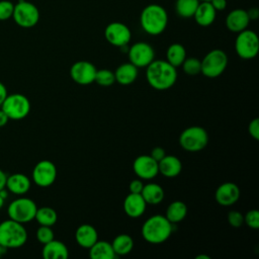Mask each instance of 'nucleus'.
I'll use <instances>...</instances> for the list:
<instances>
[{
  "label": "nucleus",
  "mask_w": 259,
  "mask_h": 259,
  "mask_svg": "<svg viewBox=\"0 0 259 259\" xmlns=\"http://www.w3.org/2000/svg\"><path fill=\"white\" fill-rule=\"evenodd\" d=\"M0 195H1L4 199H6V198L8 197V191H7L5 188H3V189L0 190Z\"/></svg>",
  "instance_id": "obj_46"
},
{
  "label": "nucleus",
  "mask_w": 259,
  "mask_h": 259,
  "mask_svg": "<svg viewBox=\"0 0 259 259\" xmlns=\"http://www.w3.org/2000/svg\"><path fill=\"white\" fill-rule=\"evenodd\" d=\"M36 239L42 245L54 239V232L49 226H40L36 230Z\"/></svg>",
  "instance_id": "obj_34"
},
{
  "label": "nucleus",
  "mask_w": 259,
  "mask_h": 259,
  "mask_svg": "<svg viewBox=\"0 0 259 259\" xmlns=\"http://www.w3.org/2000/svg\"><path fill=\"white\" fill-rule=\"evenodd\" d=\"M12 18L15 23L23 28H30L36 25L39 20V10L31 2L26 0H18L14 4Z\"/></svg>",
  "instance_id": "obj_9"
},
{
  "label": "nucleus",
  "mask_w": 259,
  "mask_h": 259,
  "mask_svg": "<svg viewBox=\"0 0 259 259\" xmlns=\"http://www.w3.org/2000/svg\"><path fill=\"white\" fill-rule=\"evenodd\" d=\"M217 11L209 1H200L193 16L196 23L200 26H209L215 19Z\"/></svg>",
  "instance_id": "obj_19"
},
{
  "label": "nucleus",
  "mask_w": 259,
  "mask_h": 259,
  "mask_svg": "<svg viewBox=\"0 0 259 259\" xmlns=\"http://www.w3.org/2000/svg\"><path fill=\"white\" fill-rule=\"evenodd\" d=\"M228 222L233 228H240L244 224V215L238 210H232L228 213Z\"/></svg>",
  "instance_id": "obj_37"
},
{
  "label": "nucleus",
  "mask_w": 259,
  "mask_h": 259,
  "mask_svg": "<svg viewBox=\"0 0 259 259\" xmlns=\"http://www.w3.org/2000/svg\"><path fill=\"white\" fill-rule=\"evenodd\" d=\"M104 36L106 40L114 47H122L130 42L132 32L127 25L122 22H110L104 29Z\"/></svg>",
  "instance_id": "obj_13"
},
{
  "label": "nucleus",
  "mask_w": 259,
  "mask_h": 259,
  "mask_svg": "<svg viewBox=\"0 0 259 259\" xmlns=\"http://www.w3.org/2000/svg\"><path fill=\"white\" fill-rule=\"evenodd\" d=\"M89 256L92 259H113L116 257L111 243L99 240L89 248Z\"/></svg>",
  "instance_id": "obj_25"
},
{
  "label": "nucleus",
  "mask_w": 259,
  "mask_h": 259,
  "mask_svg": "<svg viewBox=\"0 0 259 259\" xmlns=\"http://www.w3.org/2000/svg\"><path fill=\"white\" fill-rule=\"evenodd\" d=\"M9 120V117L7 116V114L2 110L0 109V127L1 126H4Z\"/></svg>",
  "instance_id": "obj_44"
},
{
  "label": "nucleus",
  "mask_w": 259,
  "mask_h": 259,
  "mask_svg": "<svg viewBox=\"0 0 259 259\" xmlns=\"http://www.w3.org/2000/svg\"><path fill=\"white\" fill-rule=\"evenodd\" d=\"M6 178H7V175L5 174V172L2 169H0V190L5 188Z\"/></svg>",
  "instance_id": "obj_45"
},
{
  "label": "nucleus",
  "mask_w": 259,
  "mask_h": 259,
  "mask_svg": "<svg viewBox=\"0 0 259 259\" xmlns=\"http://www.w3.org/2000/svg\"><path fill=\"white\" fill-rule=\"evenodd\" d=\"M209 2L215 11H223L227 7V0H210Z\"/></svg>",
  "instance_id": "obj_41"
},
{
  "label": "nucleus",
  "mask_w": 259,
  "mask_h": 259,
  "mask_svg": "<svg viewBox=\"0 0 259 259\" xmlns=\"http://www.w3.org/2000/svg\"><path fill=\"white\" fill-rule=\"evenodd\" d=\"M235 50L238 56L244 60H250L259 52V38L255 31L244 29L238 32L235 40Z\"/></svg>",
  "instance_id": "obj_10"
},
{
  "label": "nucleus",
  "mask_w": 259,
  "mask_h": 259,
  "mask_svg": "<svg viewBox=\"0 0 259 259\" xmlns=\"http://www.w3.org/2000/svg\"><path fill=\"white\" fill-rule=\"evenodd\" d=\"M138 77V68L132 63H124L118 66L114 72L115 82L121 85H130Z\"/></svg>",
  "instance_id": "obj_24"
},
{
  "label": "nucleus",
  "mask_w": 259,
  "mask_h": 259,
  "mask_svg": "<svg viewBox=\"0 0 259 259\" xmlns=\"http://www.w3.org/2000/svg\"><path fill=\"white\" fill-rule=\"evenodd\" d=\"M133 169L138 177L145 180H150L159 173L158 162L150 155H141L137 157L134 161Z\"/></svg>",
  "instance_id": "obj_15"
},
{
  "label": "nucleus",
  "mask_w": 259,
  "mask_h": 259,
  "mask_svg": "<svg viewBox=\"0 0 259 259\" xmlns=\"http://www.w3.org/2000/svg\"><path fill=\"white\" fill-rule=\"evenodd\" d=\"M225 22L227 28L230 31L238 33L248 27L250 19L248 17L246 10L237 8L228 13Z\"/></svg>",
  "instance_id": "obj_17"
},
{
  "label": "nucleus",
  "mask_w": 259,
  "mask_h": 259,
  "mask_svg": "<svg viewBox=\"0 0 259 259\" xmlns=\"http://www.w3.org/2000/svg\"><path fill=\"white\" fill-rule=\"evenodd\" d=\"M199 1H210V0H199Z\"/></svg>",
  "instance_id": "obj_50"
},
{
  "label": "nucleus",
  "mask_w": 259,
  "mask_h": 259,
  "mask_svg": "<svg viewBox=\"0 0 259 259\" xmlns=\"http://www.w3.org/2000/svg\"><path fill=\"white\" fill-rule=\"evenodd\" d=\"M246 11H247V14H248V17H249L250 21L258 19V17H259V9L258 8L252 7L249 10H246Z\"/></svg>",
  "instance_id": "obj_42"
},
{
  "label": "nucleus",
  "mask_w": 259,
  "mask_h": 259,
  "mask_svg": "<svg viewBox=\"0 0 259 259\" xmlns=\"http://www.w3.org/2000/svg\"><path fill=\"white\" fill-rule=\"evenodd\" d=\"M186 59V50L181 44H172L166 51V61L177 68Z\"/></svg>",
  "instance_id": "obj_28"
},
{
  "label": "nucleus",
  "mask_w": 259,
  "mask_h": 259,
  "mask_svg": "<svg viewBox=\"0 0 259 259\" xmlns=\"http://www.w3.org/2000/svg\"><path fill=\"white\" fill-rule=\"evenodd\" d=\"M186 214H187L186 204L183 201L175 200L168 205V207L166 209L165 217L170 223L176 224V223L183 221L185 219Z\"/></svg>",
  "instance_id": "obj_27"
},
{
  "label": "nucleus",
  "mask_w": 259,
  "mask_h": 259,
  "mask_svg": "<svg viewBox=\"0 0 259 259\" xmlns=\"http://www.w3.org/2000/svg\"><path fill=\"white\" fill-rule=\"evenodd\" d=\"M34 220H36V222L40 226L52 227L56 224L58 220V214L54 208L49 206H42L36 209Z\"/></svg>",
  "instance_id": "obj_30"
},
{
  "label": "nucleus",
  "mask_w": 259,
  "mask_h": 259,
  "mask_svg": "<svg viewBox=\"0 0 259 259\" xmlns=\"http://www.w3.org/2000/svg\"><path fill=\"white\" fill-rule=\"evenodd\" d=\"M75 239L79 246L89 249L98 240V234L93 226L83 224L77 228Z\"/></svg>",
  "instance_id": "obj_22"
},
{
  "label": "nucleus",
  "mask_w": 259,
  "mask_h": 259,
  "mask_svg": "<svg viewBox=\"0 0 259 259\" xmlns=\"http://www.w3.org/2000/svg\"><path fill=\"white\" fill-rule=\"evenodd\" d=\"M244 223L251 229H259V211L257 209H251L244 215Z\"/></svg>",
  "instance_id": "obj_36"
},
{
  "label": "nucleus",
  "mask_w": 259,
  "mask_h": 259,
  "mask_svg": "<svg viewBox=\"0 0 259 259\" xmlns=\"http://www.w3.org/2000/svg\"><path fill=\"white\" fill-rule=\"evenodd\" d=\"M127 56L130 63L135 65L137 68H145L154 60L155 51L151 45L139 41L128 48Z\"/></svg>",
  "instance_id": "obj_11"
},
{
  "label": "nucleus",
  "mask_w": 259,
  "mask_h": 259,
  "mask_svg": "<svg viewBox=\"0 0 259 259\" xmlns=\"http://www.w3.org/2000/svg\"><path fill=\"white\" fill-rule=\"evenodd\" d=\"M181 66L183 72L190 76L197 75L201 71V62L196 58H186Z\"/></svg>",
  "instance_id": "obj_32"
},
{
  "label": "nucleus",
  "mask_w": 259,
  "mask_h": 259,
  "mask_svg": "<svg viewBox=\"0 0 259 259\" xmlns=\"http://www.w3.org/2000/svg\"><path fill=\"white\" fill-rule=\"evenodd\" d=\"M140 23L145 32L151 35L162 33L168 24V14L159 4H149L141 12Z\"/></svg>",
  "instance_id": "obj_2"
},
{
  "label": "nucleus",
  "mask_w": 259,
  "mask_h": 259,
  "mask_svg": "<svg viewBox=\"0 0 259 259\" xmlns=\"http://www.w3.org/2000/svg\"><path fill=\"white\" fill-rule=\"evenodd\" d=\"M4 201H5V199L0 195V209L3 207V205H4Z\"/></svg>",
  "instance_id": "obj_49"
},
{
  "label": "nucleus",
  "mask_w": 259,
  "mask_h": 259,
  "mask_svg": "<svg viewBox=\"0 0 259 259\" xmlns=\"http://www.w3.org/2000/svg\"><path fill=\"white\" fill-rule=\"evenodd\" d=\"M95 66L88 61H78L70 69V76L74 82L80 85H88L94 82L96 74Z\"/></svg>",
  "instance_id": "obj_14"
},
{
  "label": "nucleus",
  "mask_w": 259,
  "mask_h": 259,
  "mask_svg": "<svg viewBox=\"0 0 259 259\" xmlns=\"http://www.w3.org/2000/svg\"><path fill=\"white\" fill-rule=\"evenodd\" d=\"M248 132L253 139L259 140V118L256 117L250 121L248 125Z\"/></svg>",
  "instance_id": "obj_38"
},
{
  "label": "nucleus",
  "mask_w": 259,
  "mask_h": 259,
  "mask_svg": "<svg viewBox=\"0 0 259 259\" xmlns=\"http://www.w3.org/2000/svg\"><path fill=\"white\" fill-rule=\"evenodd\" d=\"M240 197V189L237 184L233 182H225L221 184L214 193L215 201L223 206H230L235 204Z\"/></svg>",
  "instance_id": "obj_16"
},
{
  "label": "nucleus",
  "mask_w": 259,
  "mask_h": 259,
  "mask_svg": "<svg viewBox=\"0 0 259 259\" xmlns=\"http://www.w3.org/2000/svg\"><path fill=\"white\" fill-rule=\"evenodd\" d=\"M57 178V168L49 160H41L36 163L32 170V180L39 187L51 186Z\"/></svg>",
  "instance_id": "obj_12"
},
{
  "label": "nucleus",
  "mask_w": 259,
  "mask_h": 259,
  "mask_svg": "<svg viewBox=\"0 0 259 259\" xmlns=\"http://www.w3.org/2000/svg\"><path fill=\"white\" fill-rule=\"evenodd\" d=\"M143 187H144V184L140 179H135L131 181L128 185V189L131 193H141L143 190Z\"/></svg>",
  "instance_id": "obj_39"
},
{
  "label": "nucleus",
  "mask_w": 259,
  "mask_h": 259,
  "mask_svg": "<svg viewBox=\"0 0 259 259\" xmlns=\"http://www.w3.org/2000/svg\"><path fill=\"white\" fill-rule=\"evenodd\" d=\"M111 246L116 256L117 255L122 256V255L128 254L133 250L134 241L130 235L119 234L113 239Z\"/></svg>",
  "instance_id": "obj_29"
},
{
  "label": "nucleus",
  "mask_w": 259,
  "mask_h": 259,
  "mask_svg": "<svg viewBox=\"0 0 259 259\" xmlns=\"http://www.w3.org/2000/svg\"><path fill=\"white\" fill-rule=\"evenodd\" d=\"M7 95H8V93H7L6 86L0 81V106L3 103V101H4V99L6 98Z\"/></svg>",
  "instance_id": "obj_43"
},
{
  "label": "nucleus",
  "mask_w": 259,
  "mask_h": 259,
  "mask_svg": "<svg viewBox=\"0 0 259 259\" xmlns=\"http://www.w3.org/2000/svg\"><path fill=\"white\" fill-rule=\"evenodd\" d=\"M158 170L159 173H161L163 176L172 178L180 174L182 170V164L176 156L165 155L164 158L158 162Z\"/></svg>",
  "instance_id": "obj_21"
},
{
  "label": "nucleus",
  "mask_w": 259,
  "mask_h": 259,
  "mask_svg": "<svg viewBox=\"0 0 259 259\" xmlns=\"http://www.w3.org/2000/svg\"><path fill=\"white\" fill-rule=\"evenodd\" d=\"M195 259H211L209 256L207 255H204V254H200V255H197L195 257Z\"/></svg>",
  "instance_id": "obj_48"
},
{
  "label": "nucleus",
  "mask_w": 259,
  "mask_h": 259,
  "mask_svg": "<svg viewBox=\"0 0 259 259\" xmlns=\"http://www.w3.org/2000/svg\"><path fill=\"white\" fill-rule=\"evenodd\" d=\"M147 203L141 193H131L123 200L124 212L131 218H139L146 210Z\"/></svg>",
  "instance_id": "obj_18"
},
{
  "label": "nucleus",
  "mask_w": 259,
  "mask_h": 259,
  "mask_svg": "<svg viewBox=\"0 0 259 259\" xmlns=\"http://www.w3.org/2000/svg\"><path fill=\"white\" fill-rule=\"evenodd\" d=\"M27 240V232L23 224L11 219L0 223V244L6 249L23 246Z\"/></svg>",
  "instance_id": "obj_4"
},
{
  "label": "nucleus",
  "mask_w": 259,
  "mask_h": 259,
  "mask_svg": "<svg viewBox=\"0 0 259 259\" xmlns=\"http://www.w3.org/2000/svg\"><path fill=\"white\" fill-rule=\"evenodd\" d=\"M173 224L165 215L155 214L150 217L142 226L143 238L151 244L164 243L171 236Z\"/></svg>",
  "instance_id": "obj_3"
},
{
  "label": "nucleus",
  "mask_w": 259,
  "mask_h": 259,
  "mask_svg": "<svg viewBox=\"0 0 259 259\" xmlns=\"http://www.w3.org/2000/svg\"><path fill=\"white\" fill-rule=\"evenodd\" d=\"M199 0H176L175 11L182 18H190L193 16Z\"/></svg>",
  "instance_id": "obj_31"
},
{
  "label": "nucleus",
  "mask_w": 259,
  "mask_h": 259,
  "mask_svg": "<svg viewBox=\"0 0 259 259\" xmlns=\"http://www.w3.org/2000/svg\"><path fill=\"white\" fill-rule=\"evenodd\" d=\"M30 179L22 173H14L7 176L5 187L8 191L21 195L26 193L30 188Z\"/></svg>",
  "instance_id": "obj_20"
},
{
  "label": "nucleus",
  "mask_w": 259,
  "mask_h": 259,
  "mask_svg": "<svg viewBox=\"0 0 259 259\" xmlns=\"http://www.w3.org/2000/svg\"><path fill=\"white\" fill-rule=\"evenodd\" d=\"M146 78L148 83L156 90H167L177 80L176 68L163 60H153L147 66Z\"/></svg>",
  "instance_id": "obj_1"
},
{
  "label": "nucleus",
  "mask_w": 259,
  "mask_h": 259,
  "mask_svg": "<svg viewBox=\"0 0 259 259\" xmlns=\"http://www.w3.org/2000/svg\"><path fill=\"white\" fill-rule=\"evenodd\" d=\"M41 254L45 259H67L69 257L67 246L55 239L44 244Z\"/></svg>",
  "instance_id": "obj_23"
},
{
  "label": "nucleus",
  "mask_w": 259,
  "mask_h": 259,
  "mask_svg": "<svg viewBox=\"0 0 259 259\" xmlns=\"http://www.w3.org/2000/svg\"><path fill=\"white\" fill-rule=\"evenodd\" d=\"M14 9V3L9 0L0 1V21L7 20L12 17Z\"/></svg>",
  "instance_id": "obj_35"
},
{
  "label": "nucleus",
  "mask_w": 259,
  "mask_h": 259,
  "mask_svg": "<svg viewBox=\"0 0 259 259\" xmlns=\"http://www.w3.org/2000/svg\"><path fill=\"white\" fill-rule=\"evenodd\" d=\"M6 252H7V249L0 244V257H2L4 254H6Z\"/></svg>",
  "instance_id": "obj_47"
},
{
  "label": "nucleus",
  "mask_w": 259,
  "mask_h": 259,
  "mask_svg": "<svg viewBox=\"0 0 259 259\" xmlns=\"http://www.w3.org/2000/svg\"><path fill=\"white\" fill-rule=\"evenodd\" d=\"M141 194L147 204H159L164 199V190L157 183L144 185Z\"/></svg>",
  "instance_id": "obj_26"
},
{
  "label": "nucleus",
  "mask_w": 259,
  "mask_h": 259,
  "mask_svg": "<svg viewBox=\"0 0 259 259\" xmlns=\"http://www.w3.org/2000/svg\"><path fill=\"white\" fill-rule=\"evenodd\" d=\"M36 209L37 206L32 199L28 197H19L9 203L7 213L9 219L25 224L34 220Z\"/></svg>",
  "instance_id": "obj_7"
},
{
  "label": "nucleus",
  "mask_w": 259,
  "mask_h": 259,
  "mask_svg": "<svg viewBox=\"0 0 259 259\" xmlns=\"http://www.w3.org/2000/svg\"><path fill=\"white\" fill-rule=\"evenodd\" d=\"M208 143V136L206 131L197 125L185 128L180 137L179 144L182 149L188 152H198L206 147Z\"/></svg>",
  "instance_id": "obj_6"
},
{
  "label": "nucleus",
  "mask_w": 259,
  "mask_h": 259,
  "mask_svg": "<svg viewBox=\"0 0 259 259\" xmlns=\"http://www.w3.org/2000/svg\"><path fill=\"white\" fill-rule=\"evenodd\" d=\"M1 109L7 114L9 119L18 120L28 115L30 111V102L23 94H8L1 104Z\"/></svg>",
  "instance_id": "obj_5"
},
{
  "label": "nucleus",
  "mask_w": 259,
  "mask_h": 259,
  "mask_svg": "<svg viewBox=\"0 0 259 259\" xmlns=\"http://www.w3.org/2000/svg\"><path fill=\"white\" fill-rule=\"evenodd\" d=\"M201 62V71L205 77L215 78L224 73L228 65L227 54L220 49L208 52Z\"/></svg>",
  "instance_id": "obj_8"
},
{
  "label": "nucleus",
  "mask_w": 259,
  "mask_h": 259,
  "mask_svg": "<svg viewBox=\"0 0 259 259\" xmlns=\"http://www.w3.org/2000/svg\"><path fill=\"white\" fill-rule=\"evenodd\" d=\"M94 82H96L100 86H110L115 82L114 73L107 69L97 70L95 74Z\"/></svg>",
  "instance_id": "obj_33"
},
{
  "label": "nucleus",
  "mask_w": 259,
  "mask_h": 259,
  "mask_svg": "<svg viewBox=\"0 0 259 259\" xmlns=\"http://www.w3.org/2000/svg\"><path fill=\"white\" fill-rule=\"evenodd\" d=\"M166 154H165V150L163 149V148H161V147H156V148H154L152 151H151V157L154 159V160H156L157 162H159L162 158H164V156H165Z\"/></svg>",
  "instance_id": "obj_40"
}]
</instances>
